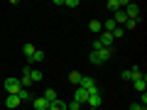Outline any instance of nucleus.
<instances>
[{"mask_svg": "<svg viewBox=\"0 0 147 110\" xmlns=\"http://www.w3.org/2000/svg\"><path fill=\"white\" fill-rule=\"evenodd\" d=\"M123 37V27H115V30H113V39H120Z\"/></svg>", "mask_w": 147, "mask_h": 110, "instance_id": "24", "label": "nucleus"}, {"mask_svg": "<svg viewBox=\"0 0 147 110\" xmlns=\"http://www.w3.org/2000/svg\"><path fill=\"white\" fill-rule=\"evenodd\" d=\"M113 56V49H105V47H100L98 44V39L93 42V49H91V54H88V59H91V64H96V66H103L108 59Z\"/></svg>", "mask_w": 147, "mask_h": 110, "instance_id": "1", "label": "nucleus"}, {"mask_svg": "<svg viewBox=\"0 0 147 110\" xmlns=\"http://www.w3.org/2000/svg\"><path fill=\"white\" fill-rule=\"evenodd\" d=\"M130 110H147V105H140V103H132Z\"/></svg>", "mask_w": 147, "mask_h": 110, "instance_id": "25", "label": "nucleus"}, {"mask_svg": "<svg viewBox=\"0 0 147 110\" xmlns=\"http://www.w3.org/2000/svg\"><path fill=\"white\" fill-rule=\"evenodd\" d=\"M17 98H20L22 103H27V100H30V91H27V88H22L20 93H17Z\"/></svg>", "mask_w": 147, "mask_h": 110, "instance_id": "21", "label": "nucleus"}, {"mask_svg": "<svg viewBox=\"0 0 147 110\" xmlns=\"http://www.w3.org/2000/svg\"><path fill=\"white\" fill-rule=\"evenodd\" d=\"M132 88H135V91H140V93H145V88H147V78H145V73H142L140 78H135V81H132Z\"/></svg>", "mask_w": 147, "mask_h": 110, "instance_id": "10", "label": "nucleus"}, {"mask_svg": "<svg viewBox=\"0 0 147 110\" xmlns=\"http://www.w3.org/2000/svg\"><path fill=\"white\" fill-rule=\"evenodd\" d=\"M34 44H25V47H22V54H25V59H32V54H34Z\"/></svg>", "mask_w": 147, "mask_h": 110, "instance_id": "17", "label": "nucleus"}, {"mask_svg": "<svg viewBox=\"0 0 147 110\" xmlns=\"http://www.w3.org/2000/svg\"><path fill=\"white\" fill-rule=\"evenodd\" d=\"M30 61H32V64H42V61H44V52H42V49H34V54H32Z\"/></svg>", "mask_w": 147, "mask_h": 110, "instance_id": "16", "label": "nucleus"}, {"mask_svg": "<svg viewBox=\"0 0 147 110\" xmlns=\"http://www.w3.org/2000/svg\"><path fill=\"white\" fill-rule=\"evenodd\" d=\"M108 7L110 12H118V10H123V7H125V3H123V0H108Z\"/></svg>", "mask_w": 147, "mask_h": 110, "instance_id": "12", "label": "nucleus"}, {"mask_svg": "<svg viewBox=\"0 0 147 110\" xmlns=\"http://www.w3.org/2000/svg\"><path fill=\"white\" fill-rule=\"evenodd\" d=\"M42 98H44V100H47V103H49V105H52V103H54V100H57V98H59V95H57V91H54V88H47V91H44V95H42Z\"/></svg>", "mask_w": 147, "mask_h": 110, "instance_id": "14", "label": "nucleus"}, {"mask_svg": "<svg viewBox=\"0 0 147 110\" xmlns=\"http://www.w3.org/2000/svg\"><path fill=\"white\" fill-rule=\"evenodd\" d=\"M64 7H79V0H61Z\"/></svg>", "mask_w": 147, "mask_h": 110, "instance_id": "22", "label": "nucleus"}, {"mask_svg": "<svg viewBox=\"0 0 147 110\" xmlns=\"http://www.w3.org/2000/svg\"><path fill=\"white\" fill-rule=\"evenodd\" d=\"M137 27V20H127L125 25H123V30H135Z\"/></svg>", "mask_w": 147, "mask_h": 110, "instance_id": "23", "label": "nucleus"}, {"mask_svg": "<svg viewBox=\"0 0 147 110\" xmlns=\"http://www.w3.org/2000/svg\"><path fill=\"white\" fill-rule=\"evenodd\" d=\"M140 76H142L140 66H132V68H127V71H123V78L125 81H135V78H140Z\"/></svg>", "mask_w": 147, "mask_h": 110, "instance_id": "6", "label": "nucleus"}, {"mask_svg": "<svg viewBox=\"0 0 147 110\" xmlns=\"http://www.w3.org/2000/svg\"><path fill=\"white\" fill-rule=\"evenodd\" d=\"M69 81H71L74 86H79L81 83V73L79 71H71V73H69Z\"/></svg>", "mask_w": 147, "mask_h": 110, "instance_id": "20", "label": "nucleus"}, {"mask_svg": "<svg viewBox=\"0 0 147 110\" xmlns=\"http://www.w3.org/2000/svg\"><path fill=\"white\" fill-rule=\"evenodd\" d=\"M88 30L93 32V34H100V32H103V22H100V20H91L88 22Z\"/></svg>", "mask_w": 147, "mask_h": 110, "instance_id": "13", "label": "nucleus"}, {"mask_svg": "<svg viewBox=\"0 0 147 110\" xmlns=\"http://www.w3.org/2000/svg\"><path fill=\"white\" fill-rule=\"evenodd\" d=\"M32 66H25V71H22V78H20V83H22V88H27V86H32Z\"/></svg>", "mask_w": 147, "mask_h": 110, "instance_id": "8", "label": "nucleus"}, {"mask_svg": "<svg viewBox=\"0 0 147 110\" xmlns=\"http://www.w3.org/2000/svg\"><path fill=\"white\" fill-rule=\"evenodd\" d=\"M113 42H115V39H113V34H108V32H100V34H98V44H100V47L113 49Z\"/></svg>", "mask_w": 147, "mask_h": 110, "instance_id": "5", "label": "nucleus"}, {"mask_svg": "<svg viewBox=\"0 0 147 110\" xmlns=\"http://www.w3.org/2000/svg\"><path fill=\"white\" fill-rule=\"evenodd\" d=\"M100 103H103L100 88H93V91H88V100H86V105H91V108H98V110H100Z\"/></svg>", "mask_w": 147, "mask_h": 110, "instance_id": "3", "label": "nucleus"}, {"mask_svg": "<svg viewBox=\"0 0 147 110\" xmlns=\"http://www.w3.org/2000/svg\"><path fill=\"white\" fill-rule=\"evenodd\" d=\"M79 88H84V91H93V88H98V86H96V81L91 78V76H81Z\"/></svg>", "mask_w": 147, "mask_h": 110, "instance_id": "7", "label": "nucleus"}, {"mask_svg": "<svg viewBox=\"0 0 147 110\" xmlns=\"http://www.w3.org/2000/svg\"><path fill=\"white\" fill-rule=\"evenodd\" d=\"M74 100H76V103H81V105H86V100H88V91L76 88V93H74Z\"/></svg>", "mask_w": 147, "mask_h": 110, "instance_id": "9", "label": "nucleus"}, {"mask_svg": "<svg viewBox=\"0 0 147 110\" xmlns=\"http://www.w3.org/2000/svg\"><path fill=\"white\" fill-rule=\"evenodd\" d=\"M20 103H22V100L17 98V95H7V98H5V105H7V108H10V110H15L17 105H20Z\"/></svg>", "mask_w": 147, "mask_h": 110, "instance_id": "15", "label": "nucleus"}, {"mask_svg": "<svg viewBox=\"0 0 147 110\" xmlns=\"http://www.w3.org/2000/svg\"><path fill=\"white\" fill-rule=\"evenodd\" d=\"M49 110H66V103H64L61 98H57L52 105H49Z\"/></svg>", "mask_w": 147, "mask_h": 110, "instance_id": "18", "label": "nucleus"}, {"mask_svg": "<svg viewBox=\"0 0 147 110\" xmlns=\"http://www.w3.org/2000/svg\"><path fill=\"white\" fill-rule=\"evenodd\" d=\"M20 91H22L20 78H5V93H7V95H17Z\"/></svg>", "mask_w": 147, "mask_h": 110, "instance_id": "4", "label": "nucleus"}, {"mask_svg": "<svg viewBox=\"0 0 147 110\" xmlns=\"http://www.w3.org/2000/svg\"><path fill=\"white\" fill-rule=\"evenodd\" d=\"M32 83H39V81H42L44 78V76H42V71H39V68H34V66H32Z\"/></svg>", "mask_w": 147, "mask_h": 110, "instance_id": "19", "label": "nucleus"}, {"mask_svg": "<svg viewBox=\"0 0 147 110\" xmlns=\"http://www.w3.org/2000/svg\"><path fill=\"white\" fill-rule=\"evenodd\" d=\"M125 15H127V20H140V15H142V7L137 5V3H125Z\"/></svg>", "mask_w": 147, "mask_h": 110, "instance_id": "2", "label": "nucleus"}, {"mask_svg": "<svg viewBox=\"0 0 147 110\" xmlns=\"http://www.w3.org/2000/svg\"><path fill=\"white\" fill-rule=\"evenodd\" d=\"M32 110H49V103L44 98H34L32 100Z\"/></svg>", "mask_w": 147, "mask_h": 110, "instance_id": "11", "label": "nucleus"}]
</instances>
